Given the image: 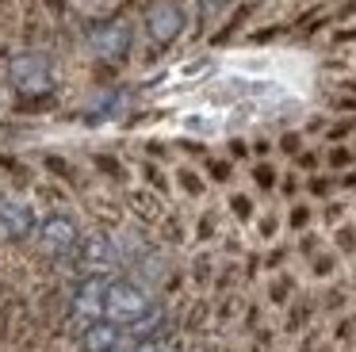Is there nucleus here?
Instances as JSON below:
<instances>
[{
  "mask_svg": "<svg viewBox=\"0 0 356 352\" xmlns=\"http://www.w3.org/2000/svg\"><path fill=\"white\" fill-rule=\"evenodd\" d=\"M31 211H27L24 203H16V199L8 195H0V234H8V237H24L27 230H31Z\"/></svg>",
  "mask_w": 356,
  "mask_h": 352,
  "instance_id": "nucleus-4",
  "label": "nucleus"
},
{
  "mask_svg": "<svg viewBox=\"0 0 356 352\" xmlns=\"http://www.w3.org/2000/svg\"><path fill=\"white\" fill-rule=\"evenodd\" d=\"M115 260V249H111L104 237H92V241L85 245V264H96V268H104V264H111Z\"/></svg>",
  "mask_w": 356,
  "mask_h": 352,
  "instance_id": "nucleus-8",
  "label": "nucleus"
},
{
  "mask_svg": "<svg viewBox=\"0 0 356 352\" xmlns=\"http://www.w3.org/2000/svg\"><path fill=\"white\" fill-rule=\"evenodd\" d=\"M154 306H149V295L131 280H108L104 287V321H115V326L138 329L149 321Z\"/></svg>",
  "mask_w": 356,
  "mask_h": 352,
  "instance_id": "nucleus-1",
  "label": "nucleus"
},
{
  "mask_svg": "<svg viewBox=\"0 0 356 352\" xmlns=\"http://www.w3.org/2000/svg\"><path fill=\"white\" fill-rule=\"evenodd\" d=\"M180 31V12L172 4H154L149 8V35L157 38V42H169L172 35Z\"/></svg>",
  "mask_w": 356,
  "mask_h": 352,
  "instance_id": "nucleus-6",
  "label": "nucleus"
},
{
  "mask_svg": "<svg viewBox=\"0 0 356 352\" xmlns=\"http://www.w3.org/2000/svg\"><path fill=\"white\" fill-rule=\"evenodd\" d=\"M138 352H157V349H154V344H142V349H138Z\"/></svg>",
  "mask_w": 356,
  "mask_h": 352,
  "instance_id": "nucleus-10",
  "label": "nucleus"
},
{
  "mask_svg": "<svg viewBox=\"0 0 356 352\" xmlns=\"http://www.w3.org/2000/svg\"><path fill=\"white\" fill-rule=\"evenodd\" d=\"M119 341H123V333H119L115 321H92L85 329V352H108Z\"/></svg>",
  "mask_w": 356,
  "mask_h": 352,
  "instance_id": "nucleus-7",
  "label": "nucleus"
},
{
  "mask_svg": "<svg viewBox=\"0 0 356 352\" xmlns=\"http://www.w3.org/2000/svg\"><path fill=\"white\" fill-rule=\"evenodd\" d=\"M88 46H92V54H100L104 61H115V58H123L127 46H131V31H127V23H111V27H104V31H92Z\"/></svg>",
  "mask_w": 356,
  "mask_h": 352,
  "instance_id": "nucleus-3",
  "label": "nucleus"
},
{
  "mask_svg": "<svg viewBox=\"0 0 356 352\" xmlns=\"http://www.w3.org/2000/svg\"><path fill=\"white\" fill-rule=\"evenodd\" d=\"M42 245H47L50 253H70L73 245H77V230H73L70 218H47L42 222Z\"/></svg>",
  "mask_w": 356,
  "mask_h": 352,
  "instance_id": "nucleus-5",
  "label": "nucleus"
},
{
  "mask_svg": "<svg viewBox=\"0 0 356 352\" xmlns=\"http://www.w3.org/2000/svg\"><path fill=\"white\" fill-rule=\"evenodd\" d=\"M12 84L27 96H39V92L50 88V61L42 54H19L12 61Z\"/></svg>",
  "mask_w": 356,
  "mask_h": 352,
  "instance_id": "nucleus-2",
  "label": "nucleus"
},
{
  "mask_svg": "<svg viewBox=\"0 0 356 352\" xmlns=\"http://www.w3.org/2000/svg\"><path fill=\"white\" fill-rule=\"evenodd\" d=\"M108 352H138V349H134V344L131 341H119V344H111V349Z\"/></svg>",
  "mask_w": 356,
  "mask_h": 352,
  "instance_id": "nucleus-9",
  "label": "nucleus"
}]
</instances>
